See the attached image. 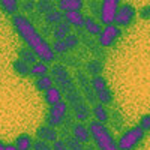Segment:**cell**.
<instances>
[{
	"mask_svg": "<svg viewBox=\"0 0 150 150\" xmlns=\"http://www.w3.org/2000/svg\"><path fill=\"white\" fill-rule=\"evenodd\" d=\"M12 26H14L18 36L21 38V41L38 54L39 60H44L47 63H51V62L57 60L51 48V44H48L45 36L35 27L33 21L29 17H26L24 14L12 15Z\"/></svg>",
	"mask_w": 150,
	"mask_h": 150,
	"instance_id": "6da1fadb",
	"label": "cell"
},
{
	"mask_svg": "<svg viewBox=\"0 0 150 150\" xmlns=\"http://www.w3.org/2000/svg\"><path fill=\"white\" fill-rule=\"evenodd\" d=\"M89 129L92 135V141L99 150H119L117 140L112 137L110 128L105 123H101L98 120H90Z\"/></svg>",
	"mask_w": 150,
	"mask_h": 150,
	"instance_id": "7a4b0ae2",
	"label": "cell"
},
{
	"mask_svg": "<svg viewBox=\"0 0 150 150\" xmlns=\"http://www.w3.org/2000/svg\"><path fill=\"white\" fill-rule=\"evenodd\" d=\"M147 132L140 125L131 126L126 131H123V134L117 138V147L119 150H137L143 144Z\"/></svg>",
	"mask_w": 150,
	"mask_h": 150,
	"instance_id": "3957f363",
	"label": "cell"
},
{
	"mask_svg": "<svg viewBox=\"0 0 150 150\" xmlns=\"http://www.w3.org/2000/svg\"><path fill=\"white\" fill-rule=\"evenodd\" d=\"M69 104L65 101V99H62L60 102L54 104L53 107H50L48 111L45 112V123L50 125V126H53V128H59V126H63V123L69 114Z\"/></svg>",
	"mask_w": 150,
	"mask_h": 150,
	"instance_id": "277c9868",
	"label": "cell"
},
{
	"mask_svg": "<svg viewBox=\"0 0 150 150\" xmlns=\"http://www.w3.org/2000/svg\"><path fill=\"white\" fill-rule=\"evenodd\" d=\"M122 35H123L122 29L117 26V24L111 23V24H107V26L102 27V30H101V33H99L96 42H98V45L101 48L107 50V48L114 47L119 42V39L122 38Z\"/></svg>",
	"mask_w": 150,
	"mask_h": 150,
	"instance_id": "5b68a950",
	"label": "cell"
},
{
	"mask_svg": "<svg viewBox=\"0 0 150 150\" xmlns=\"http://www.w3.org/2000/svg\"><path fill=\"white\" fill-rule=\"evenodd\" d=\"M137 14H138V11L135 9L134 5L131 3H122L116 12V18H114V24H117V26L120 29H128L131 27L135 18H137Z\"/></svg>",
	"mask_w": 150,
	"mask_h": 150,
	"instance_id": "8992f818",
	"label": "cell"
},
{
	"mask_svg": "<svg viewBox=\"0 0 150 150\" xmlns=\"http://www.w3.org/2000/svg\"><path fill=\"white\" fill-rule=\"evenodd\" d=\"M120 5L122 0H101V8H99V21H101V24L107 26V24L114 23L116 12Z\"/></svg>",
	"mask_w": 150,
	"mask_h": 150,
	"instance_id": "52a82bcc",
	"label": "cell"
},
{
	"mask_svg": "<svg viewBox=\"0 0 150 150\" xmlns=\"http://www.w3.org/2000/svg\"><path fill=\"white\" fill-rule=\"evenodd\" d=\"M72 135L77 138L78 141H81L83 144H89L92 141V135H90V129L89 126H86V123L83 122H74L72 128H71Z\"/></svg>",
	"mask_w": 150,
	"mask_h": 150,
	"instance_id": "ba28073f",
	"label": "cell"
},
{
	"mask_svg": "<svg viewBox=\"0 0 150 150\" xmlns=\"http://www.w3.org/2000/svg\"><path fill=\"white\" fill-rule=\"evenodd\" d=\"M36 138L48 141V143L53 144L56 140H59V131H57V128H53V126H50V125L44 123V125H41V126H38Z\"/></svg>",
	"mask_w": 150,
	"mask_h": 150,
	"instance_id": "9c48e42d",
	"label": "cell"
},
{
	"mask_svg": "<svg viewBox=\"0 0 150 150\" xmlns=\"http://www.w3.org/2000/svg\"><path fill=\"white\" fill-rule=\"evenodd\" d=\"M84 15L81 14V11H69V12H63V20L71 24V27H74L75 30H81L84 27Z\"/></svg>",
	"mask_w": 150,
	"mask_h": 150,
	"instance_id": "30bf717a",
	"label": "cell"
},
{
	"mask_svg": "<svg viewBox=\"0 0 150 150\" xmlns=\"http://www.w3.org/2000/svg\"><path fill=\"white\" fill-rule=\"evenodd\" d=\"M84 69L86 72L92 75V77H95V75H101L105 69V62L104 59H99V57H93L90 60H87L84 63Z\"/></svg>",
	"mask_w": 150,
	"mask_h": 150,
	"instance_id": "8fae6325",
	"label": "cell"
},
{
	"mask_svg": "<svg viewBox=\"0 0 150 150\" xmlns=\"http://www.w3.org/2000/svg\"><path fill=\"white\" fill-rule=\"evenodd\" d=\"M72 112H74V117L77 122H89L90 117H92V108L89 107V104L87 102H81L78 105L72 107Z\"/></svg>",
	"mask_w": 150,
	"mask_h": 150,
	"instance_id": "7c38bea8",
	"label": "cell"
},
{
	"mask_svg": "<svg viewBox=\"0 0 150 150\" xmlns=\"http://www.w3.org/2000/svg\"><path fill=\"white\" fill-rule=\"evenodd\" d=\"M44 102L48 105V107H53L54 104L60 102L63 99V92H62L57 86H51L48 90L44 92Z\"/></svg>",
	"mask_w": 150,
	"mask_h": 150,
	"instance_id": "4fadbf2b",
	"label": "cell"
},
{
	"mask_svg": "<svg viewBox=\"0 0 150 150\" xmlns=\"http://www.w3.org/2000/svg\"><path fill=\"white\" fill-rule=\"evenodd\" d=\"M92 116L95 120L101 122V123H108L110 122V111L107 108V105L101 104V102H96L92 105Z\"/></svg>",
	"mask_w": 150,
	"mask_h": 150,
	"instance_id": "5bb4252c",
	"label": "cell"
},
{
	"mask_svg": "<svg viewBox=\"0 0 150 150\" xmlns=\"http://www.w3.org/2000/svg\"><path fill=\"white\" fill-rule=\"evenodd\" d=\"M83 29L86 30L87 35H90V36H99V33H101V30H102V24L95 17L87 15L84 18V27Z\"/></svg>",
	"mask_w": 150,
	"mask_h": 150,
	"instance_id": "9a60e30c",
	"label": "cell"
},
{
	"mask_svg": "<svg viewBox=\"0 0 150 150\" xmlns=\"http://www.w3.org/2000/svg\"><path fill=\"white\" fill-rule=\"evenodd\" d=\"M50 72H51V77H53L54 83L71 77V72H69V69H68V66L65 63H54L51 66V69H50Z\"/></svg>",
	"mask_w": 150,
	"mask_h": 150,
	"instance_id": "2e32d148",
	"label": "cell"
},
{
	"mask_svg": "<svg viewBox=\"0 0 150 150\" xmlns=\"http://www.w3.org/2000/svg\"><path fill=\"white\" fill-rule=\"evenodd\" d=\"M83 8H84V0H60V2H57V9L62 12L83 11Z\"/></svg>",
	"mask_w": 150,
	"mask_h": 150,
	"instance_id": "e0dca14e",
	"label": "cell"
},
{
	"mask_svg": "<svg viewBox=\"0 0 150 150\" xmlns=\"http://www.w3.org/2000/svg\"><path fill=\"white\" fill-rule=\"evenodd\" d=\"M72 33V27L71 24H68L66 21H60L56 24V27L53 29V38L54 39H59V41H65V38Z\"/></svg>",
	"mask_w": 150,
	"mask_h": 150,
	"instance_id": "ac0fdd59",
	"label": "cell"
},
{
	"mask_svg": "<svg viewBox=\"0 0 150 150\" xmlns=\"http://www.w3.org/2000/svg\"><path fill=\"white\" fill-rule=\"evenodd\" d=\"M18 59H21V60H24L26 63H29V65H33V63H36L38 60H39V57H38V54L33 51V50L30 48V47H27V45H24V47H20L18 48Z\"/></svg>",
	"mask_w": 150,
	"mask_h": 150,
	"instance_id": "d6986e66",
	"label": "cell"
},
{
	"mask_svg": "<svg viewBox=\"0 0 150 150\" xmlns=\"http://www.w3.org/2000/svg\"><path fill=\"white\" fill-rule=\"evenodd\" d=\"M30 66L32 65L26 63V62L21 60V59H15L12 62V69H14V72L21 78H29L30 77Z\"/></svg>",
	"mask_w": 150,
	"mask_h": 150,
	"instance_id": "ffe728a7",
	"label": "cell"
},
{
	"mask_svg": "<svg viewBox=\"0 0 150 150\" xmlns=\"http://www.w3.org/2000/svg\"><path fill=\"white\" fill-rule=\"evenodd\" d=\"M48 72H50V68L47 65V62H44V60L36 62V63H33L30 66V77L35 80L39 77H44V75H48Z\"/></svg>",
	"mask_w": 150,
	"mask_h": 150,
	"instance_id": "44dd1931",
	"label": "cell"
},
{
	"mask_svg": "<svg viewBox=\"0 0 150 150\" xmlns=\"http://www.w3.org/2000/svg\"><path fill=\"white\" fill-rule=\"evenodd\" d=\"M110 119H111V126L114 128L116 131H122L123 125H125V117L123 112L119 110V107H114L110 112Z\"/></svg>",
	"mask_w": 150,
	"mask_h": 150,
	"instance_id": "7402d4cb",
	"label": "cell"
},
{
	"mask_svg": "<svg viewBox=\"0 0 150 150\" xmlns=\"http://www.w3.org/2000/svg\"><path fill=\"white\" fill-rule=\"evenodd\" d=\"M33 86H35L36 92L44 93V92H45V90H48L51 86H54V80H53L51 75H44V77L36 78V80L33 81Z\"/></svg>",
	"mask_w": 150,
	"mask_h": 150,
	"instance_id": "603a6c76",
	"label": "cell"
},
{
	"mask_svg": "<svg viewBox=\"0 0 150 150\" xmlns=\"http://www.w3.org/2000/svg\"><path fill=\"white\" fill-rule=\"evenodd\" d=\"M63 96H65V101L69 104L71 108L75 107V105H78V104H81V102H86L84 101V96H83V92H80L78 89H74V90L65 93Z\"/></svg>",
	"mask_w": 150,
	"mask_h": 150,
	"instance_id": "cb8c5ba5",
	"label": "cell"
},
{
	"mask_svg": "<svg viewBox=\"0 0 150 150\" xmlns=\"http://www.w3.org/2000/svg\"><path fill=\"white\" fill-rule=\"evenodd\" d=\"M95 93H96V98H98V102H101L104 105H112L114 104V93H112V90L110 87L102 89L99 92H95Z\"/></svg>",
	"mask_w": 150,
	"mask_h": 150,
	"instance_id": "d4e9b609",
	"label": "cell"
},
{
	"mask_svg": "<svg viewBox=\"0 0 150 150\" xmlns=\"http://www.w3.org/2000/svg\"><path fill=\"white\" fill-rule=\"evenodd\" d=\"M14 144L18 147V150H32L33 138H32V135H29V134H20L15 138Z\"/></svg>",
	"mask_w": 150,
	"mask_h": 150,
	"instance_id": "484cf974",
	"label": "cell"
},
{
	"mask_svg": "<svg viewBox=\"0 0 150 150\" xmlns=\"http://www.w3.org/2000/svg\"><path fill=\"white\" fill-rule=\"evenodd\" d=\"M74 80H75V84H78V86H80V89H81V90L87 89V87H90L89 74H87L86 71H83V69H80V68L75 71V77H74Z\"/></svg>",
	"mask_w": 150,
	"mask_h": 150,
	"instance_id": "4316f807",
	"label": "cell"
},
{
	"mask_svg": "<svg viewBox=\"0 0 150 150\" xmlns=\"http://www.w3.org/2000/svg\"><path fill=\"white\" fill-rule=\"evenodd\" d=\"M44 21H45V24H50V26H56L57 23L63 21V12L59 11V9L50 11L48 14L44 15Z\"/></svg>",
	"mask_w": 150,
	"mask_h": 150,
	"instance_id": "83f0119b",
	"label": "cell"
},
{
	"mask_svg": "<svg viewBox=\"0 0 150 150\" xmlns=\"http://www.w3.org/2000/svg\"><path fill=\"white\" fill-rule=\"evenodd\" d=\"M53 9H56L54 0H36V12L39 15H45Z\"/></svg>",
	"mask_w": 150,
	"mask_h": 150,
	"instance_id": "f1b7e54d",
	"label": "cell"
},
{
	"mask_svg": "<svg viewBox=\"0 0 150 150\" xmlns=\"http://www.w3.org/2000/svg\"><path fill=\"white\" fill-rule=\"evenodd\" d=\"M90 86H92V89L95 92H99V90H102V89H107L108 87V81L107 78L104 77V75H95V77L90 78Z\"/></svg>",
	"mask_w": 150,
	"mask_h": 150,
	"instance_id": "f546056e",
	"label": "cell"
},
{
	"mask_svg": "<svg viewBox=\"0 0 150 150\" xmlns=\"http://www.w3.org/2000/svg\"><path fill=\"white\" fill-rule=\"evenodd\" d=\"M65 44H66L69 51H75V50L80 47V44H81V38H80L78 33H69L65 38Z\"/></svg>",
	"mask_w": 150,
	"mask_h": 150,
	"instance_id": "4dcf8cb0",
	"label": "cell"
},
{
	"mask_svg": "<svg viewBox=\"0 0 150 150\" xmlns=\"http://www.w3.org/2000/svg\"><path fill=\"white\" fill-rule=\"evenodd\" d=\"M63 140H65V143H66V146H68L69 150H86L84 144H83L81 141H78L72 134H71V135H66Z\"/></svg>",
	"mask_w": 150,
	"mask_h": 150,
	"instance_id": "1f68e13d",
	"label": "cell"
},
{
	"mask_svg": "<svg viewBox=\"0 0 150 150\" xmlns=\"http://www.w3.org/2000/svg\"><path fill=\"white\" fill-rule=\"evenodd\" d=\"M51 48L56 56H66L69 53V50L65 44V41H59V39H54L53 44H51Z\"/></svg>",
	"mask_w": 150,
	"mask_h": 150,
	"instance_id": "d6a6232c",
	"label": "cell"
},
{
	"mask_svg": "<svg viewBox=\"0 0 150 150\" xmlns=\"http://www.w3.org/2000/svg\"><path fill=\"white\" fill-rule=\"evenodd\" d=\"M81 92H83V96H84V101L89 104V105H93V104L98 102L96 93H95V90L92 89V86L87 87V89H84V90H81Z\"/></svg>",
	"mask_w": 150,
	"mask_h": 150,
	"instance_id": "836d02e7",
	"label": "cell"
},
{
	"mask_svg": "<svg viewBox=\"0 0 150 150\" xmlns=\"http://www.w3.org/2000/svg\"><path fill=\"white\" fill-rule=\"evenodd\" d=\"M20 11L26 12V14H32V12H35L36 11V0H21Z\"/></svg>",
	"mask_w": 150,
	"mask_h": 150,
	"instance_id": "e575fe53",
	"label": "cell"
},
{
	"mask_svg": "<svg viewBox=\"0 0 150 150\" xmlns=\"http://www.w3.org/2000/svg\"><path fill=\"white\" fill-rule=\"evenodd\" d=\"M32 150H53V147H51V143L36 138V140H33Z\"/></svg>",
	"mask_w": 150,
	"mask_h": 150,
	"instance_id": "d590c367",
	"label": "cell"
},
{
	"mask_svg": "<svg viewBox=\"0 0 150 150\" xmlns=\"http://www.w3.org/2000/svg\"><path fill=\"white\" fill-rule=\"evenodd\" d=\"M87 8L92 11V17H99V0H87Z\"/></svg>",
	"mask_w": 150,
	"mask_h": 150,
	"instance_id": "8d00e7d4",
	"label": "cell"
},
{
	"mask_svg": "<svg viewBox=\"0 0 150 150\" xmlns=\"http://www.w3.org/2000/svg\"><path fill=\"white\" fill-rule=\"evenodd\" d=\"M140 126L146 131V132H150V112H147V114H143L140 117Z\"/></svg>",
	"mask_w": 150,
	"mask_h": 150,
	"instance_id": "74e56055",
	"label": "cell"
},
{
	"mask_svg": "<svg viewBox=\"0 0 150 150\" xmlns=\"http://www.w3.org/2000/svg\"><path fill=\"white\" fill-rule=\"evenodd\" d=\"M51 147H53V150H69L63 138H62V140H60V138H59V140H56V141L51 144Z\"/></svg>",
	"mask_w": 150,
	"mask_h": 150,
	"instance_id": "f35d334b",
	"label": "cell"
},
{
	"mask_svg": "<svg viewBox=\"0 0 150 150\" xmlns=\"http://www.w3.org/2000/svg\"><path fill=\"white\" fill-rule=\"evenodd\" d=\"M138 15H140L141 20H150V5L143 6V8L138 11Z\"/></svg>",
	"mask_w": 150,
	"mask_h": 150,
	"instance_id": "ab89813d",
	"label": "cell"
},
{
	"mask_svg": "<svg viewBox=\"0 0 150 150\" xmlns=\"http://www.w3.org/2000/svg\"><path fill=\"white\" fill-rule=\"evenodd\" d=\"M5 150H18V147H17L15 144H6Z\"/></svg>",
	"mask_w": 150,
	"mask_h": 150,
	"instance_id": "60d3db41",
	"label": "cell"
},
{
	"mask_svg": "<svg viewBox=\"0 0 150 150\" xmlns=\"http://www.w3.org/2000/svg\"><path fill=\"white\" fill-rule=\"evenodd\" d=\"M5 147H6V143L3 140H0V150H5Z\"/></svg>",
	"mask_w": 150,
	"mask_h": 150,
	"instance_id": "b9f144b4",
	"label": "cell"
},
{
	"mask_svg": "<svg viewBox=\"0 0 150 150\" xmlns=\"http://www.w3.org/2000/svg\"><path fill=\"white\" fill-rule=\"evenodd\" d=\"M56 2H60V0H56Z\"/></svg>",
	"mask_w": 150,
	"mask_h": 150,
	"instance_id": "7bdbcfd3",
	"label": "cell"
}]
</instances>
